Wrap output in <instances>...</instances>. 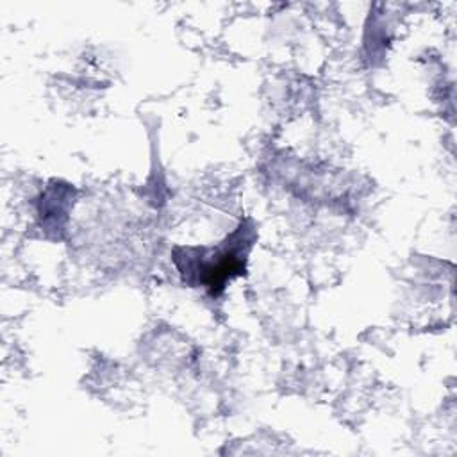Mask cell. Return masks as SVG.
I'll return each mask as SVG.
<instances>
[{
    "mask_svg": "<svg viewBox=\"0 0 457 457\" xmlns=\"http://www.w3.org/2000/svg\"><path fill=\"white\" fill-rule=\"evenodd\" d=\"M253 239L255 228L243 221L214 246H175L173 262L186 284L205 287L218 296L232 278L245 273Z\"/></svg>",
    "mask_w": 457,
    "mask_h": 457,
    "instance_id": "cell-1",
    "label": "cell"
}]
</instances>
